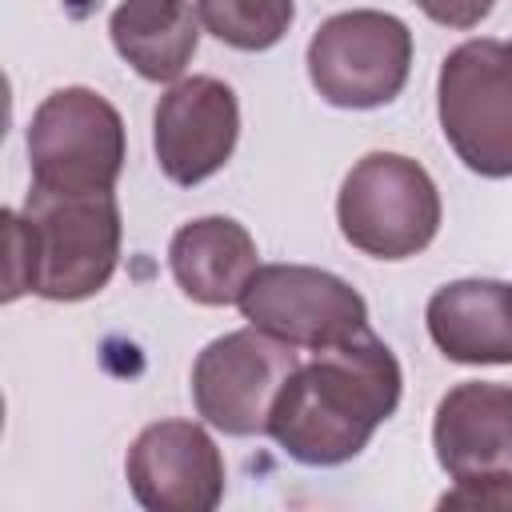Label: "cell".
Wrapping results in <instances>:
<instances>
[{
	"mask_svg": "<svg viewBox=\"0 0 512 512\" xmlns=\"http://www.w3.org/2000/svg\"><path fill=\"white\" fill-rule=\"evenodd\" d=\"M400 388V360L372 328H360L296 364L272 404L268 436L296 464H344L364 452L372 432L396 412Z\"/></svg>",
	"mask_w": 512,
	"mask_h": 512,
	"instance_id": "obj_1",
	"label": "cell"
},
{
	"mask_svg": "<svg viewBox=\"0 0 512 512\" xmlns=\"http://www.w3.org/2000/svg\"><path fill=\"white\" fill-rule=\"evenodd\" d=\"M24 224L36 252V296L72 304L112 280L120 260V208L112 192H48L32 184Z\"/></svg>",
	"mask_w": 512,
	"mask_h": 512,
	"instance_id": "obj_2",
	"label": "cell"
},
{
	"mask_svg": "<svg viewBox=\"0 0 512 512\" xmlns=\"http://www.w3.org/2000/svg\"><path fill=\"white\" fill-rule=\"evenodd\" d=\"M440 192L424 164L400 152H368L336 196V220L352 248L376 260H408L440 232Z\"/></svg>",
	"mask_w": 512,
	"mask_h": 512,
	"instance_id": "obj_3",
	"label": "cell"
},
{
	"mask_svg": "<svg viewBox=\"0 0 512 512\" xmlns=\"http://www.w3.org/2000/svg\"><path fill=\"white\" fill-rule=\"evenodd\" d=\"M440 132L476 176H512V44L464 40L440 64Z\"/></svg>",
	"mask_w": 512,
	"mask_h": 512,
	"instance_id": "obj_4",
	"label": "cell"
},
{
	"mask_svg": "<svg viewBox=\"0 0 512 512\" xmlns=\"http://www.w3.org/2000/svg\"><path fill=\"white\" fill-rule=\"evenodd\" d=\"M32 184L48 192H112L124 168V120L92 88H56L28 124Z\"/></svg>",
	"mask_w": 512,
	"mask_h": 512,
	"instance_id": "obj_5",
	"label": "cell"
},
{
	"mask_svg": "<svg viewBox=\"0 0 512 512\" xmlns=\"http://www.w3.org/2000/svg\"><path fill=\"white\" fill-rule=\"evenodd\" d=\"M408 72L412 32L392 12H336L308 40L312 88L336 108H380L400 96Z\"/></svg>",
	"mask_w": 512,
	"mask_h": 512,
	"instance_id": "obj_6",
	"label": "cell"
},
{
	"mask_svg": "<svg viewBox=\"0 0 512 512\" xmlns=\"http://www.w3.org/2000/svg\"><path fill=\"white\" fill-rule=\"evenodd\" d=\"M300 348L260 328H236L204 344L192 364V404L204 424L228 436L268 432L272 404L284 380L296 372Z\"/></svg>",
	"mask_w": 512,
	"mask_h": 512,
	"instance_id": "obj_7",
	"label": "cell"
},
{
	"mask_svg": "<svg viewBox=\"0 0 512 512\" xmlns=\"http://www.w3.org/2000/svg\"><path fill=\"white\" fill-rule=\"evenodd\" d=\"M236 304L252 328L308 352L368 328L364 296L336 272L312 264H260Z\"/></svg>",
	"mask_w": 512,
	"mask_h": 512,
	"instance_id": "obj_8",
	"label": "cell"
},
{
	"mask_svg": "<svg viewBox=\"0 0 512 512\" xmlns=\"http://www.w3.org/2000/svg\"><path fill=\"white\" fill-rule=\"evenodd\" d=\"M240 136V104L236 92L216 76L176 80L152 116V148L156 164L172 184H200L216 176Z\"/></svg>",
	"mask_w": 512,
	"mask_h": 512,
	"instance_id": "obj_9",
	"label": "cell"
},
{
	"mask_svg": "<svg viewBox=\"0 0 512 512\" xmlns=\"http://www.w3.org/2000/svg\"><path fill=\"white\" fill-rule=\"evenodd\" d=\"M124 472L148 512H212L224 496V456L192 420L148 424L132 440Z\"/></svg>",
	"mask_w": 512,
	"mask_h": 512,
	"instance_id": "obj_10",
	"label": "cell"
},
{
	"mask_svg": "<svg viewBox=\"0 0 512 512\" xmlns=\"http://www.w3.org/2000/svg\"><path fill=\"white\" fill-rule=\"evenodd\" d=\"M432 448L452 480H512V388L488 380L448 388L436 404Z\"/></svg>",
	"mask_w": 512,
	"mask_h": 512,
	"instance_id": "obj_11",
	"label": "cell"
},
{
	"mask_svg": "<svg viewBox=\"0 0 512 512\" xmlns=\"http://www.w3.org/2000/svg\"><path fill=\"white\" fill-rule=\"evenodd\" d=\"M432 344L456 364H512V284L504 280H452L432 292L428 308Z\"/></svg>",
	"mask_w": 512,
	"mask_h": 512,
	"instance_id": "obj_12",
	"label": "cell"
},
{
	"mask_svg": "<svg viewBox=\"0 0 512 512\" xmlns=\"http://www.w3.org/2000/svg\"><path fill=\"white\" fill-rule=\"evenodd\" d=\"M168 264L180 292L208 308L236 304L252 272L260 268L256 240L232 216H200L176 228L168 244Z\"/></svg>",
	"mask_w": 512,
	"mask_h": 512,
	"instance_id": "obj_13",
	"label": "cell"
},
{
	"mask_svg": "<svg viewBox=\"0 0 512 512\" xmlns=\"http://www.w3.org/2000/svg\"><path fill=\"white\" fill-rule=\"evenodd\" d=\"M196 0H120L108 16L116 52L152 84H172L196 56L200 44Z\"/></svg>",
	"mask_w": 512,
	"mask_h": 512,
	"instance_id": "obj_14",
	"label": "cell"
},
{
	"mask_svg": "<svg viewBox=\"0 0 512 512\" xmlns=\"http://www.w3.org/2000/svg\"><path fill=\"white\" fill-rule=\"evenodd\" d=\"M204 32L240 52H264L292 28V0H196Z\"/></svg>",
	"mask_w": 512,
	"mask_h": 512,
	"instance_id": "obj_15",
	"label": "cell"
},
{
	"mask_svg": "<svg viewBox=\"0 0 512 512\" xmlns=\"http://www.w3.org/2000/svg\"><path fill=\"white\" fill-rule=\"evenodd\" d=\"M4 224H8V280H4V300H16V296L32 292L36 252H32V236H28L24 212L4 208Z\"/></svg>",
	"mask_w": 512,
	"mask_h": 512,
	"instance_id": "obj_16",
	"label": "cell"
},
{
	"mask_svg": "<svg viewBox=\"0 0 512 512\" xmlns=\"http://www.w3.org/2000/svg\"><path fill=\"white\" fill-rule=\"evenodd\" d=\"M440 508H496V512H508L512 508V480H492V476L456 480V488L440 496Z\"/></svg>",
	"mask_w": 512,
	"mask_h": 512,
	"instance_id": "obj_17",
	"label": "cell"
},
{
	"mask_svg": "<svg viewBox=\"0 0 512 512\" xmlns=\"http://www.w3.org/2000/svg\"><path fill=\"white\" fill-rule=\"evenodd\" d=\"M420 12L444 28H476L492 8L496 0H416Z\"/></svg>",
	"mask_w": 512,
	"mask_h": 512,
	"instance_id": "obj_18",
	"label": "cell"
}]
</instances>
